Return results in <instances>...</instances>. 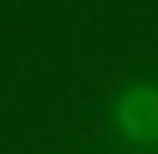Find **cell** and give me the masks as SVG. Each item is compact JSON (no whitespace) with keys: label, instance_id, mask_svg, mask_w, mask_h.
Instances as JSON below:
<instances>
[{"label":"cell","instance_id":"obj_1","mask_svg":"<svg viewBox=\"0 0 158 154\" xmlns=\"http://www.w3.org/2000/svg\"><path fill=\"white\" fill-rule=\"evenodd\" d=\"M120 131L135 143H158V92L151 85H135L116 104Z\"/></svg>","mask_w":158,"mask_h":154}]
</instances>
